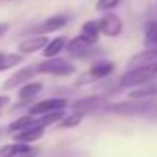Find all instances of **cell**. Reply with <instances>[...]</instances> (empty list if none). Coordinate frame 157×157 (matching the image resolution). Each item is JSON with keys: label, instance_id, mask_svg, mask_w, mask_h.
<instances>
[{"label": "cell", "instance_id": "603a6c76", "mask_svg": "<svg viewBox=\"0 0 157 157\" xmlns=\"http://www.w3.org/2000/svg\"><path fill=\"white\" fill-rule=\"evenodd\" d=\"M121 2H123V0H98L96 10H98V12H105V14H109V12L113 10V8H117Z\"/></svg>", "mask_w": 157, "mask_h": 157}, {"label": "cell", "instance_id": "52a82bcc", "mask_svg": "<svg viewBox=\"0 0 157 157\" xmlns=\"http://www.w3.org/2000/svg\"><path fill=\"white\" fill-rule=\"evenodd\" d=\"M72 109L76 113H92V111H98V109H105V101L104 98L100 96H90V98H82V100L74 101L72 104Z\"/></svg>", "mask_w": 157, "mask_h": 157}, {"label": "cell", "instance_id": "d4e9b609", "mask_svg": "<svg viewBox=\"0 0 157 157\" xmlns=\"http://www.w3.org/2000/svg\"><path fill=\"white\" fill-rule=\"evenodd\" d=\"M8 105V96H0V109Z\"/></svg>", "mask_w": 157, "mask_h": 157}, {"label": "cell", "instance_id": "8992f818", "mask_svg": "<svg viewBox=\"0 0 157 157\" xmlns=\"http://www.w3.org/2000/svg\"><path fill=\"white\" fill-rule=\"evenodd\" d=\"M38 149L26 143H8L0 147V157H36Z\"/></svg>", "mask_w": 157, "mask_h": 157}, {"label": "cell", "instance_id": "2e32d148", "mask_svg": "<svg viewBox=\"0 0 157 157\" xmlns=\"http://www.w3.org/2000/svg\"><path fill=\"white\" fill-rule=\"evenodd\" d=\"M40 92H42V84H38V82H30V84L22 86V88H20V92H18L20 105H22V104H28V101H32Z\"/></svg>", "mask_w": 157, "mask_h": 157}, {"label": "cell", "instance_id": "9c48e42d", "mask_svg": "<svg viewBox=\"0 0 157 157\" xmlns=\"http://www.w3.org/2000/svg\"><path fill=\"white\" fill-rule=\"evenodd\" d=\"M48 42H50V40H48L46 36H30V38L22 40V42L18 44V50H20L22 56H24V54H34L38 50L44 52V48L48 46Z\"/></svg>", "mask_w": 157, "mask_h": 157}, {"label": "cell", "instance_id": "7a4b0ae2", "mask_svg": "<svg viewBox=\"0 0 157 157\" xmlns=\"http://www.w3.org/2000/svg\"><path fill=\"white\" fill-rule=\"evenodd\" d=\"M151 109L149 101H133V100H127V101H117V104H109L105 105L107 113H115V115H143Z\"/></svg>", "mask_w": 157, "mask_h": 157}, {"label": "cell", "instance_id": "6da1fadb", "mask_svg": "<svg viewBox=\"0 0 157 157\" xmlns=\"http://www.w3.org/2000/svg\"><path fill=\"white\" fill-rule=\"evenodd\" d=\"M157 76V64L153 66H143V68H131L119 78V86L121 88H141V86L149 84Z\"/></svg>", "mask_w": 157, "mask_h": 157}, {"label": "cell", "instance_id": "e0dca14e", "mask_svg": "<svg viewBox=\"0 0 157 157\" xmlns=\"http://www.w3.org/2000/svg\"><path fill=\"white\" fill-rule=\"evenodd\" d=\"M66 46H68V40L66 38H62V36H58V38H54L48 42V46L44 48V58L46 60H52V58H56L60 52H64L66 50Z\"/></svg>", "mask_w": 157, "mask_h": 157}, {"label": "cell", "instance_id": "7c38bea8", "mask_svg": "<svg viewBox=\"0 0 157 157\" xmlns=\"http://www.w3.org/2000/svg\"><path fill=\"white\" fill-rule=\"evenodd\" d=\"M44 137V127L42 125H34V127H28V129H24V131H18V133H14V141L16 143H34V141H38V139H42Z\"/></svg>", "mask_w": 157, "mask_h": 157}, {"label": "cell", "instance_id": "9a60e30c", "mask_svg": "<svg viewBox=\"0 0 157 157\" xmlns=\"http://www.w3.org/2000/svg\"><path fill=\"white\" fill-rule=\"evenodd\" d=\"M34 125H40L38 123V117H34V115H22V117H18V119H14V121L8 125V133H18V131H24V129H28V127H34Z\"/></svg>", "mask_w": 157, "mask_h": 157}, {"label": "cell", "instance_id": "4fadbf2b", "mask_svg": "<svg viewBox=\"0 0 157 157\" xmlns=\"http://www.w3.org/2000/svg\"><path fill=\"white\" fill-rule=\"evenodd\" d=\"M92 44L88 42L86 38H82V36H76L74 40H70L68 46H66V52L72 54V56H88L90 50H92Z\"/></svg>", "mask_w": 157, "mask_h": 157}, {"label": "cell", "instance_id": "cb8c5ba5", "mask_svg": "<svg viewBox=\"0 0 157 157\" xmlns=\"http://www.w3.org/2000/svg\"><path fill=\"white\" fill-rule=\"evenodd\" d=\"M8 28H10V26H8L6 22H0V38H2V36L8 32Z\"/></svg>", "mask_w": 157, "mask_h": 157}, {"label": "cell", "instance_id": "484cf974", "mask_svg": "<svg viewBox=\"0 0 157 157\" xmlns=\"http://www.w3.org/2000/svg\"><path fill=\"white\" fill-rule=\"evenodd\" d=\"M0 135H2V129H0Z\"/></svg>", "mask_w": 157, "mask_h": 157}, {"label": "cell", "instance_id": "ffe728a7", "mask_svg": "<svg viewBox=\"0 0 157 157\" xmlns=\"http://www.w3.org/2000/svg\"><path fill=\"white\" fill-rule=\"evenodd\" d=\"M22 60H24L22 54H2V52H0V72L10 70V68H14V66L22 64Z\"/></svg>", "mask_w": 157, "mask_h": 157}, {"label": "cell", "instance_id": "5bb4252c", "mask_svg": "<svg viewBox=\"0 0 157 157\" xmlns=\"http://www.w3.org/2000/svg\"><path fill=\"white\" fill-rule=\"evenodd\" d=\"M100 34H101V30H100V22L98 20H88V22L82 26V38H86L92 46H96L98 44V40H100Z\"/></svg>", "mask_w": 157, "mask_h": 157}, {"label": "cell", "instance_id": "8fae6325", "mask_svg": "<svg viewBox=\"0 0 157 157\" xmlns=\"http://www.w3.org/2000/svg\"><path fill=\"white\" fill-rule=\"evenodd\" d=\"M127 98L133 100V101H147L151 98H157V82H149V84L141 86V88L131 90Z\"/></svg>", "mask_w": 157, "mask_h": 157}, {"label": "cell", "instance_id": "ac0fdd59", "mask_svg": "<svg viewBox=\"0 0 157 157\" xmlns=\"http://www.w3.org/2000/svg\"><path fill=\"white\" fill-rule=\"evenodd\" d=\"M66 24H68V18H66L64 14H54V16L44 20V24L40 26V30L42 32H56V30H60V28H64Z\"/></svg>", "mask_w": 157, "mask_h": 157}, {"label": "cell", "instance_id": "30bf717a", "mask_svg": "<svg viewBox=\"0 0 157 157\" xmlns=\"http://www.w3.org/2000/svg\"><path fill=\"white\" fill-rule=\"evenodd\" d=\"M157 64V48H147V50L137 52L129 60V70L131 68H143V66H153Z\"/></svg>", "mask_w": 157, "mask_h": 157}, {"label": "cell", "instance_id": "277c9868", "mask_svg": "<svg viewBox=\"0 0 157 157\" xmlns=\"http://www.w3.org/2000/svg\"><path fill=\"white\" fill-rule=\"evenodd\" d=\"M68 107V101L62 100V98H50V100H42L38 104H34L30 107V115L34 117H42L48 113H58V111H64Z\"/></svg>", "mask_w": 157, "mask_h": 157}, {"label": "cell", "instance_id": "7402d4cb", "mask_svg": "<svg viewBox=\"0 0 157 157\" xmlns=\"http://www.w3.org/2000/svg\"><path fill=\"white\" fill-rule=\"evenodd\" d=\"M145 40H147V44H151V48H157V20H153V22L147 24Z\"/></svg>", "mask_w": 157, "mask_h": 157}, {"label": "cell", "instance_id": "d6986e66", "mask_svg": "<svg viewBox=\"0 0 157 157\" xmlns=\"http://www.w3.org/2000/svg\"><path fill=\"white\" fill-rule=\"evenodd\" d=\"M113 68H115L113 62L100 60V62H96V64L90 68V74H92L94 78H105V76H109V74L113 72Z\"/></svg>", "mask_w": 157, "mask_h": 157}, {"label": "cell", "instance_id": "5b68a950", "mask_svg": "<svg viewBox=\"0 0 157 157\" xmlns=\"http://www.w3.org/2000/svg\"><path fill=\"white\" fill-rule=\"evenodd\" d=\"M36 74H38V68H36V66H28V68L18 70L16 74H12V76L4 82V90H14V88H22V86L30 84Z\"/></svg>", "mask_w": 157, "mask_h": 157}, {"label": "cell", "instance_id": "ba28073f", "mask_svg": "<svg viewBox=\"0 0 157 157\" xmlns=\"http://www.w3.org/2000/svg\"><path fill=\"white\" fill-rule=\"evenodd\" d=\"M121 20H119L117 14H113V12H109V14H104L100 20V30L104 36H109V38H117L119 34H121Z\"/></svg>", "mask_w": 157, "mask_h": 157}, {"label": "cell", "instance_id": "3957f363", "mask_svg": "<svg viewBox=\"0 0 157 157\" xmlns=\"http://www.w3.org/2000/svg\"><path fill=\"white\" fill-rule=\"evenodd\" d=\"M36 68H38V74H52V76H72L76 72V66L68 60H62V58L44 60L36 64Z\"/></svg>", "mask_w": 157, "mask_h": 157}, {"label": "cell", "instance_id": "44dd1931", "mask_svg": "<svg viewBox=\"0 0 157 157\" xmlns=\"http://www.w3.org/2000/svg\"><path fill=\"white\" fill-rule=\"evenodd\" d=\"M82 119H84V113H76V111H74V113L64 115V119L60 121V127H62V129H72V127L80 125Z\"/></svg>", "mask_w": 157, "mask_h": 157}]
</instances>
